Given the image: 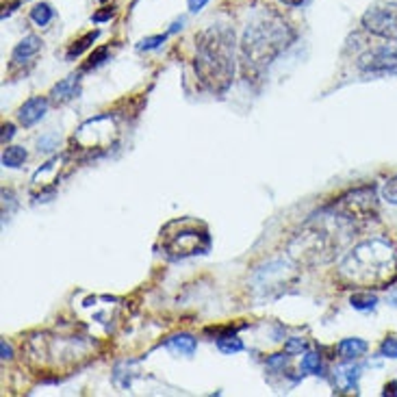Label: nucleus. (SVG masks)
<instances>
[{"label": "nucleus", "mask_w": 397, "mask_h": 397, "mask_svg": "<svg viewBox=\"0 0 397 397\" xmlns=\"http://www.w3.org/2000/svg\"><path fill=\"white\" fill-rule=\"evenodd\" d=\"M356 226L352 219L328 209V213L310 217L291 239L289 259L300 267H317L334 261L350 243Z\"/></svg>", "instance_id": "f257e3e1"}, {"label": "nucleus", "mask_w": 397, "mask_h": 397, "mask_svg": "<svg viewBox=\"0 0 397 397\" xmlns=\"http://www.w3.org/2000/svg\"><path fill=\"white\" fill-rule=\"evenodd\" d=\"M295 39V31L276 13L257 16L241 37V70L248 80H259L265 70L285 52Z\"/></svg>", "instance_id": "f03ea898"}, {"label": "nucleus", "mask_w": 397, "mask_h": 397, "mask_svg": "<svg viewBox=\"0 0 397 397\" xmlns=\"http://www.w3.org/2000/svg\"><path fill=\"white\" fill-rule=\"evenodd\" d=\"M195 74L213 94H224L235 76V31L211 26L195 37Z\"/></svg>", "instance_id": "7ed1b4c3"}, {"label": "nucleus", "mask_w": 397, "mask_h": 397, "mask_svg": "<svg viewBox=\"0 0 397 397\" xmlns=\"http://www.w3.org/2000/svg\"><path fill=\"white\" fill-rule=\"evenodd\" d=\"M397 269V257L391 243L382 239H369L354 245L341 261L338 274L358 287H382L393 280Z\"/></svg>", "instance_id": "20e7f679"}, {"label": "nucleus", "mask_w": 397, "mask_h": 397, "mask_svg": "<svg viewBox=\"0 0 397 397\" xmlns=\"http://www.w3.org/2000/svg\"><path fill=\"white\" fill-rule=\"evenodd\" d=\"M161 250L167 259H187L211 250V235L207 226L193 219L169 221L161 231Z\"/></svg>", "instance_id": "39448f33"}, {"label": "nucleus", "mask_w": 397, "mask_h": 397, "mask_svg": "<svg viewBox=\"0 0 397 397\" xmlns=\"http://www.w3.org/2000/svg\"><path fill=\"white\" fill-rule=\"evenodd\" d=\"M295 282H298V269L291 259L267 261L252 274V289L261 300H276L280 295H285Z\"/></svg>", "instance_id": "423d86ee"}, {"label": "nucleus", "mask_w": 397, "mask_h": 397, "mask_svg": "<svg viewBox=\"0 0 397 397\" xmlns=\"http://www.w3.org/2000/svg\"><path fill=\"white\" fill-rule=\"evenodd\" d=\"M116 137H118V128L116 122L106 116L94 118L90 122H85L76 135L72 137L74 146L80 152H90V154H100L104 150H109L113 144H116Z\"/></svg>", "instance_id": "0eeeda50"}, {"label": "nucleus", "mask_w": 397, "mask_h": 397, "mask_svg": "<svg viewBox=\"0 0 397 397\" xmlns=\"http://www.w3.org/2000/svg\"><path fill=\"white\" fill-rule=\"evenodd\" d=\"M330 211L343 215L352 221L360 219H374L378 213V200H376V187H360L354 189L330 207Z\"/></svg>", "instance_id": "6e6552de"}, {"label": "nucleus", "mask_w": 397, "mask_h": 397, "mask_svg": "<svg viewBox=\"0 0 397 397\" xmlns=\"http://www.w3.org/2000/svg\"><path fill=\"white\" fill-rule=\"evenodd\" d=\"M362 26L384 39H397V5L376 3L362 16Z\"/></svg>", "instance_id": "1a4fd4ad"}, {"label": "nucleus", "mask_w": 397, "mask_h": 397, "mask_svg": "<svg viewBox=\"0 0 397 397\" xmlns=\"http://www.w3.org/2000/svg\"><path fill=\"white\" fill-rule=\"evenodd\" d=\"M356 68L365 76H386L397 74V48L395 46H378L367 50L358 56Z\"/></svg>", "instance_id": "9d476101"}, {"label": "nucleus", "mask_w": 397, "mask_h": 397, "mask_svg": "<svg viewBox=\"0 0 397 397\" xmlns=\"http://www.w3.org/2000/svg\"><path fill=\"white\" fill-rule=\"evenodd\" d=\"M61 163H63V157H54L46 165H42L37 172H35V176H33V189H42V195H44V191L54 189V185L59 183Z\"/></svg>", "instance_id": "9b49d317"}, {"label": "nucleus", "mask_w": 397, "mask_h": 397, "mask_svg": "<svg viewBox=\"0 0 397 397\" xmlns=\"http://www.w3.org/2000/svg\"><path fill=\"white\" fill-rule=\"evenodd\" d=\"M358 378H360V369H358V367L352 360H348L346 365L336 367V372H334V386L341 391V393L356 391L358 389Z\"/></svg>", "instance_id": "f8f14e48"}, {"label": "nucleus", "mask_w": 397, "mask_h": 397, "mask_svg": "<svg viewBox=\"0 0 397 397\" xmlns=\"http://www.w3.org/2000/svg\"><path fill=\"white\" fill-rule=\"evenodd\" d=\"M48 111V100L46 98H31L20 106L18 118L24 126H35Z\"/></svg>", "instance_id": "ddd939ff"}, {"label": "nucleus", "mask_w": 397, "mask_h": 397, "mask_svg": "<svg viewBox=\"0 0 397 397\" xmlns=\"http://www.w3.org/2000/svg\"><path fill=\"white\" fill-rule=\"evenodd\" d=\"M42 50V39L37 35H28L24 37L11 52V61L13 66H24L33 59V56Z\"/></svg>", "instance_id": "4468645a"}, {"label": "nucleus", "mask_w": 397, "mask_h": 397, "mask_svg": "<svg viewBox=\"0 0 397 397\" xmlns=\"http://www.w3.org/2000/svg\"><path fill=\"white\" fill-rule=\"evenodd\" d=\"M165 348L172 350L174 354H181V356H193V352H195V348H197V341H195L193 334L181 332V334L169 336L167 341H165Z\"/></svg>", "instance_id": "2eb2a0df"}, {"label": "nucleus", "mask_w": 397, "mask_h": 397, "mask_svg": "<svg viewBox=\"0 0 397 397\" xmlns=\"http://www.w3.org/2000/svg\"><path fill=\"white\" fill-rule=\"evenodd\" d=\"M367 350H369V343L362 341V338H356V336H350V338H343L341 343H338L336 352L343 360H356L360 358Z\"/></svg>", "instance_id": "dca6fc26"}, {"label": "nucleus", "mask_w": 397, "mask_h": 397, "mask_svg": "<svg viewBox=\"0 0 397 397\" xmlns=\"http://www.w3.org/2000/svg\"><path fill=\"white\" fill-rule=\"evenodd\" d=\"M78 94V76H68V78H63L59 85H54L52 87V92H50V96L54 98V100H70V98H74Z\"/></svg>", "instance_id": "f3484780"}, {"label": "nucleus", "mask_w": 397, "mask_h": 397, "mask_svg": "<svg viewBox=\"0 0 397 397\" xmlns=\"http://www.w3.org/2000/svg\"><path fill=\"white\" fill-rule=\"evenodd\" d=\"M217 348L224 354H237V352L243 350V341L237 336L235 330H228V332H224V334L217 336Z\"/></svg>", "instance_id": "a211bd4d"}, {"label": "nucleus", "mask_w": 397, "mask_h": 397, "mask_svg": "<svg viewBox=\"0 0 397 397\" xmlns=\"http://www.w3.org/2000/svg\"><path fill=\"white\" fill-rule=\"evenodd\" d=\"M350 304L356 310H374L378 304V298L372 291H358L350 298Z\"/></svg>", "instance_id": "6ab92c4d"}, {"label": "nucleus", "mask_w": 397, "mask_h": 397, "mask_svg": "<svg viewBox=\"0 0 397 397\" xmlns=\"http://www.w3.org/2000/svg\"><path fill=\"white\" fill-rule=\"evenodd\" d=\"M98 31H92V33H87V35H85V37H80L78 42H74L72 46H70V50H68V59L72 61V59H76V56H80L85 50H87L96 39H98Z\"/></svg>", "instance_id": "aec40b11"}, {"label": "nucleus", "mask_w": 397, "mask_h": 397, "mask_svg": "<svg viewBox=\"0 0 397 397\" xmlns=\"http://www.w3.org/2000/svg\"><path fill=\"white\" fill-rule=\"evenodd\" d=\"M300 369L304 374H313V376H322V356L315 354V352H306L304 358H302V365Z\"/></svg>", "instance_id": "412c9836"}, {"label": "nucleus", "mask_w": 397, "mask_h": 397, "mask_svg": "<svg viewBox=\"0 0 397 397\" xmlns=\"http://www.w3.org/2000/svg\"><path fill=\"white\" fill-rule=\"evenodd\" d=\"M52 18H54V11H52V7L50 5H46V3H42V5H35L33 9H31V20L37 24V26H48L50 22H52Z\"/></svg>", "instance_id": "4be33fe9"}, {"label": "nucleus", "mask_w": 397, "mask_h": 397, "mask_svg": "<svg viewBox=\"0 0 397 397\" xmlns=\"http://www.w3.org/2000/svg\"><path fill=\"white\" fill-rule=\"evenodd\" d=\"M24 161H26V150L20 148V146H11L3 154V165L5 167H20Z\"/></svg>", "instance_id": "5701e85b"}, {"label": "nucleus", "mask_w": 397, "mask_h": 397, "mask_svg": "<svg viewBox=\"0 0 397 397\" xmlns=\"http://www.w3.org/2000/svg\"><path fill=\"white\" fill-rule=\"evenodd\" d=\"M382 200L389 202V204H397V176L389 178L382 185Z\"/></svg>", "instance_id": "b1692460"}, {"label": "nucleus", "mask_w": 397, "mask_h": 397, "mask_svg": "<svg viewBox=\"0 0 397 397\" xmlns=\"http://www.w3.org/2000/svg\"><path fill=\"white\" fill-rule=\"evenodd\" d=\"M380 356L384 358H397V336H386L380 343Z\"/></svg>", "instance_id": "393cba45"}, {"label": "nucleus", "mask_w": 397, "mask_h": 397, "mask_svg": "<svg viewBox=\"0 0 397 397\" xmlns=\"http://www.w3.org/2000/svg\"><path fill=\"white\" fill-rule=\"evenodd\" d=\"M106 56H109V48H98L92 56H90V61L87 63H85V72H87V70H94V68H98L102 61H106Z\"/></svg>", "instance_id": "a878e982"}, {"label": "nucleus", "mask_w": 397, "mask_h": 397, "mask_svg": "<svg viewBox=\"0 0 397 397\" xmlns=\"http://www.w3.org/2000/svg\"><path fill=\"white\" fill-rule=\"evenodd\" d=\"M306 350H308V343L304 341V338H298V336L289 338L287 346H285V352H287L289 356H293V354H302V352H306Z\"/></svg>", "instance_id": "bb28decb"}, {"label": "nucleus", "mask_w": 397, "mask_h": 397, "mask_svg": "<svg viewBox=\"0 0 397 397\" xmlns=\"http://www.w3.org/2000/svg\"><path fill=\"white\" fill-rule=\"evenodd\" d=\"M165 37L167 35H154V37H146V39H141L139 42V50H152V48H159L163 42H165Z\"/></svg>", "instance_id": "cd10ccee"}, {"label": "nucleus", "mask_w": 397, "mask_h": 397, "mask_svg": "<svg viewBox=\"0 0 397 397\" xmlns=\"http://www.w3.org/2000/svg\"><path fill=\"white\" fill-rule=\"evenodd\" d=\"M287 360H289V354L285 352V354H274L269 360H267V367H269V369H282V367H285L287 365Z\"/></svg>", "instance_id": "c85d7f7f"}, {"label": "nucleus", "mask_w": 397, "mask_h": 397, "mask_svg": "<svg viewBox=\"0 0 397 397\" xmlns=\"http://www.w3.org/2000/svg\"><path fill=\"white\" fill-rule=\"evenodd\" d=\"M209 3V0H187V5H189V11H193V13H197L200 11L204 5Z\"/></svg>", "instance_id": "c756f323"}, {"label": "nucleus", "mask_w": 397, "mask_h": 397, "mask_svg": "<svg viewBox=\"0 0 397 397\" xmlns=\"http://www.w3.org/2000/svg\"><path fill=\"white\" fill-rule=\"evenodd\" d=\"M113 18V9H106V11H100V13H94V22L96 24H100V22H106V20H111Z\"/></svg>", "instance_id": "7c9ffc66"}, {"label": "nucleus", "mask_w": 397, "mask_h": 397, "mask_svg": "<svg viewBox=\"0 0 397 397\" xmlns=\"http://www.w3.org/2000/svg\"><path fill=\"white\" fill-rule=\"evenodd\" d=\"M0 354H3V360H9V358H13V350H11V346H9L7 341H3V343H0Z\"/></svg>", "instance_id": "2f4dec72"}, {"label": "nucleus", "mask_w": 397, "mask_h": 397, "mask_svg": "<svg viewBox=\"0 0 397 397\" xmlns=\"http://www.w3.org/2000/svg\"><path fill=\"white\" fill-rule=\"evenodd\" d=\"M13 133H16L13 124H5V126H3V144H7V141L13 137Z\"/></svg>", "instance_id": "473e14b6"}, {"label": "nucleus", "mask_w": 397, "mask_h": 397, "mask_svg": "<svg viewBox=\"0 0 397 397\" xmlns=\"http://www.w3.org/2000/svg\"><path fill=\"white\" fill-rule=\"evenodd\" d=\"M389 393H391V395H397V384H395V382H391V384L384 386V395H389Z\"/></svg>", "instance_id": "72a5a7b5"}, {"label": "nucleus", "mask_w": 397, "mask_h": 397, "mask_svg": "<svg viewBox=\"0 0 397 397\" xmlns=\"http://www.w3.org/2000/svg\"><path fill=\"white\" fill-rule=\"evenodd\" d=\"M280 3L291 5V7H300V5H304V3H306V0H280Z\"/></svg>", "instance_id": "f704fd0d"}, {"label": "nucleus", "mask_w": 397, "mask_h": 397, "mask_svg": "<svg viewBox=\"0 0 397 397\" xmlns=\"http://www.w3.org/2000/svg\"><path fill=\"white\" fill-rule=\"evenodd\" d=\"M391 302H393V304H395V306H397V291H395V293H393V295H391Z\"/></svg>", "instance_id": "c9c22d12"}, {"label": "nucleus", "mask_w": 397, "mask_h": 397, "mask_svg": "<svg viewBox=\"0 0 397 397\" xmlns=\"http://www.w3.org/2000/svg\"><path fill=\"white\" fill-rule=\"evenodd\" d=\"M100 3H104V0H100Z\"/></svg>", "instance_id": "e433bc0d"}]
</instances>
